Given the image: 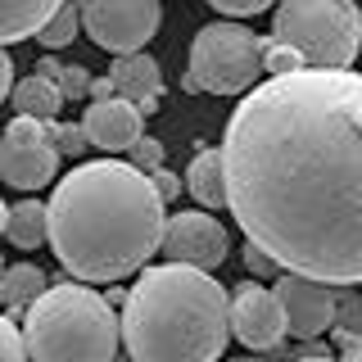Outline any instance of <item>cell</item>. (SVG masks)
<instances>
[{
  "instance_id": "6da1fadb",
  "label": "cell",
  "mask_w": 362,
  "mask_h": 362,
  "mask_svg": "<svg viewBox=\"0 0 362 362\" xmlns=\"http://www.w3.org/2000/svg\"><path fill=\"white\" fill-rule=\"evenodd\" d=\"M226 209L281 267L362 286V73L290 68L254 82L222 132Z\"/></svg>"
},
{
  "instance_id": "7a4b0ae2",
  "label": "cell",
  "mask_w": 362,
  "mask_h": 362,
  "mask_svg": "<svg viewBox=\"0 0 362 362\" xmlns=\"http://www.w3.org/2000/svg\"><path fill=\"white\" fill-rule=\"evenodd\" d=\"M168 204L158 199L145 168L122 158L77 163L45 204V240L68 276L113 281L141 272L163 249Z\"/></svg>"
},
{
  "instance_id": "3957f363",
  "label": "cell",
  "mask_w": 362,
  "mask_h": 362,
  "mask_svg": "<svg viewBox=\"0 0 362 362\" xmlns=\"http://www.w3.org/2000/svg\"><path fill=\"white\" fill-rule=\"evenodd\" d=\"M231 344V294L190 263L141 267L122 299V349L136 362H213Z\"/></svg>"
},
{
  "instance_id": "277c9868",
  "label": "cell",
  "mask_w": 362,
  "mask_h": 362,
  "mask_svg": "<svg viewBox=\"0 0 362 362\" xmlns=\"http://www.w3.org/2000/svg\"><path fill=\"white\" fill-rule=\"evenodd\" d=\"M23 344L37 362H109L122 349V317L90 281L45 286L28 303Z\"/></svg>"
},
{
  "instance_id": "5b68a950",
  "label": "cell",
  "mask_w": 362,
  "mask_h": 362,
  "mask_svg": "<svg viewBox=\"0 0 362 362\" xmlns=\"http://www.w3.org/2000/svg\"><path fill=\"white\" fill-rule=\"evenodd\" d=\"M272 37L313 68H349L362 50V9L358 0H281Z\"/></svg>"
},
{
  "instance_id": "8992f818",
  "label": "cell",
  "mask_w": 362,
  "mask_h": 362,
  "mask_svg": "<svg viewBox=\"0 0 362 362\" xmlns=\"http://www.w3.org/2000/svg\"><path fill=\"white\" fill-rule=\"evenodd\" d=\"M263 73V41L240 23H209L190 41V64L181 90H209V95H245Z\"/></svg>"
},
{
  "instance_id": "52a82bcc",
  "label": "cell",
  "mask_w": 362,
  "mask_h": 362,
  "mask_svg": "<svg viewBox=\"0 0 362 362\" xmlns=\"http://www.w3.org/2000/svg\"><path fill=\"white\" fill-rule=\"evenodd\" d=\"M59 173V145H54V118L18 113L0 132V181L14 190H41Z\"/></svg>"
},
{
  "instance_id": "ba28073f",
  "label": "cell",
  "mask_w": 362,
  "mask_h": 362,
  "mask_svg": "<svg viewBox=\"0 0 362 362\" xmlns=\"http://www.w3.org/2000/svg\"><path fill=\"white\" fill-rule=\"evenodd\" d=\"M158 23H163L158 0H82V32L109 54L145 50Z\"/></svg>"
},
{
  "instance_id": "9c48e42d",
  "label": "cell",
  "mask_w": 362,
  "mask_h": 362,
  "mask_svg": "<svg viewBox=\"0 0 362 362\" xmlns=\"http://www.w3.org/2000/svg\"><path fill=\"white\" fill-rule=\"evenodd\" d=\"M276 299H281V313H286V331L299 335V339H317L335 326V286L322 276H308V272H294V267H281L276 276Z\"/></svg>"
},
{
  "instance_id": "30bf717a",
  "label": "cell",
  "mask_w": 362,
  "mask_h": 362,
  "mask_svg": "<svg viewBox=\"0 0 362 362\" xmlns=\"http://www.w3.org/2000/svg\"><path fill=\"white\" fill-rule=\"evenodd\" d=\"M163 254L173 263L218 272L226 263V254H231V240H226V226L218 218H209L204 209H181L163 226Z\"/></svg>"
},
{
  "instance_id": "8fae6325",
  "label": "cell",
  "mask_w": 362,
  "mask_h": 362,
  "mask_svg": "<svg viewBox=\"0 0 362 362\" xmlns=\"http://www.w3.org/2000/svg\"><path fill=\"white\" fill-rule=\"evenodd\" d=\"M286 335V313H281L276 290L258 286V276L231 286V339L245 349H276Z\"/></svg>"
},
{
  "instance_id": "7c38bea8",
  "label": "cell",
  "mask_w": 362,
  "mask_h": 362,
  "mask_svg": "<svg viewBox=\"0 0 362 362\" xmlns=\"http://www.w3.org/2000/svg\"><path fill=\"white\" fill-rule=\"evenodd\" d=\"M82 127L90 136V150H105V154H122L132 150L136 141L145 136V109L127 95H109V100H90Z\"/></svg>"
},
{
  "instance_id": "4fadbf2b",
  "label": "cell",
  "mask_w": 362,
  "mask_h": 362,
  "mask_svg": "<svg viewBox=\"0 0 362 362\" xmlns=\"http://www.w3.org/2000/svg\"><path fill=\"white\" fill-rule=\"evenodd\" d=\"M113 86H118V95L136 100L145 113L158 109V95H163V68H158L154 54L145 50H127V54H113V68H109Z\"/></svg>"
},
{
  "instance_id": "5bb4252c",
  "label": "cell",
  "mask_w": 362,
  "mask_h": 362,
  "mask_svg": "<svg viewBox=\"0 0 362 362\" xmlns=\"http://www.w3.org/2000/svg\"><path fill=\"white\" fill-rule=\"evenodd\" d=\"M59 5L64 0H0V45L37 37Z\"/></svg>"
},
{
  "instance_id": "9a60e30c",
  "label": "cell",
  "mask_w": 362,
  "mask_h": 362,
  "mask_svg": "<svg viewBox=\"0 0 362 362\" xmlns=\"http://www.w3.org/2000/svg\"><path fill=\"white\" fill-rule=\"evenodd\" d=\"M186 190L199 209H222L226 204V181H222V150H195L186 168Z\"/></svg>"
},
{
  "instance_id": "2e32d148",
  "label": "cell",
  "mask_w": 362,
  "mask_h": 362,
  "mask_svg": "<svg viewBox=\"0 0 362 362\" xmlns=\"http://www.w3.org/2000/svg\"><path fill=\"white\" fill-rule=\"evenodd\" d=\"M14 109L18 113H32V118H54V113L64 109V90L54 77H41V73H32V77H23V82H14Z\"/></svg>"
},
{
  "instance_id": "e0dca14e",
  "label": "cell",
  "mask_w": 362,
  "mask_h": 362,
  "mask_svg": "<svg viewBox=\"0 0 362 362\" xmlns=\"http://www.w3.org/2000/svg\"><path fill=\"white\" fill-rule=\"evenodd\" d=\"M45 286H50V281H45V272L37 263H14V267H5V276H0V303L28 308Z\"/></svg>"
},
{
  "instance_id": "ac0fdd59",
  "label": "cell",
  "mask_w": 362,
  "mask_h": 362,
  "mask_svg": "<svg viewBox=\"0 0 362 362\" xmlns=\"http://www.w3.org/2000/svg\"><path fill=\"white\" fill-rule=\"evenodd\" d=\"M5 235L14 249H37L45 240V204L37 199H23L9 209V222H5Z\"/></svg>"
},
{
  "instance_id": "d6986e66",
  "label": "cell",
  "mask_w": 362,
  "mask_h": 362,
  "mask_svg": "<svg viewBox=\"0 0 362 362\" xmlns=\"http://www.w3.org/2000/svg\"><path fill=\"white\" fill-rule=\"evenodd\" d=\"M77 32H82V5H77V0H64V5L45 18V28L37 32V41L45 45V50H64Z\"/></svg>"
},
{
  "instance_id": "ffe728a7",
  "label": "cell",
  "mask_w": 362,
  "mask_h": 362,
  "mask_svg": "<svg viewBox=\"0 0 362 362\" xmlns=\"http://www.w3.org/2000/svg\"><path fill=\"white\" fill-rule=\"evenodd\" d=\"M335 339H358L362 335V294H344L335 308Z\"/></svg>"
},
{
  "instance_id": "44dd1931",
  "label": "cell",
  "mask_w": 362,
  "mask_h": 362,
  "mask_svg": "<svg viewBox=\"0 0 362 362\" xmlns=\"http://www.w3.org/2000/svg\"><path fill=\"white\" fill-rule=\"evenodd\" d=\"M290 68H303V54L294 50V45H286V41H263V73L272 77V73H290Z\"/></svg>"
},
{
  "instance_id": "7402d4cb",
  "label": "cell",
  "mask_w": 362,
  "mask_h": 362,
  "mask_svg": "<svg viewBox=\"0 0 362 362\" xmlns=\"http://www.w3.org/2000/svg\"><path fill=\"white\" fill-rule=\"evenodd\" d=\"M54 145H59V154H86L90 150V136L82 122H54Z\"/></svg>"
},
{
  "instance_id": "603a6c76",
  "label": "cell",
  "mask_w": 362,
  "mask_h": 362,
  "mask_svg": "<svg viewBox=\"0 0 362 362\" xmlns=\"http://www.w3.org/2000/svg\"><path fill=\"white\" fill-rule=\"evenodd\" d=\"M28 358V344H23V326H14L5 313H0V362H18Z\"/></svg>"
},
{
  "instance_id": "cb8c5ba5",
  "label": "cell",
  "mask_w": 362,
  "mask_h": 362,
  "mask_svg": "<svg viewBox=\"0 0 362 362\" xmlns=\"http://www.w3.org/2000/svg\"><path fill=\"white\" fill-rule=\"evenodd\" d=\"M245 272H249V276H258V281H263V276L276 281V276H281V263L267 254L263 245H254V240H249V245H245Z\"/></svg>"
},
{
  "instance_id": "d4e9b609",
  "label": "cell",
  "mask_w": 362,
  "mask_h": 362,
  "mask_svg": "<svg viewBox=\"0 0 362 362\" xmlns=\"http://www.w3.org/2000/svg\"><path fill=\"white\" fill-rule=\"evenodd\" d=\"M59 90H64V100H82V95H90V68L68 64L64 73H59Z\"/></svg>"
},
{
  "instance_id": "484cf974",
  "label": "cell",
  "mask_w": 362,
  "mask_h": 362,
  "mask_svg": "<svg viewBox=\"0 0 362 362\" xmlns=\"http://www.w3.org/2000/svg\"><path fill=\"white\" fill-rule=\"evenodd\" d=\"M132 163L145 168V173H154V168L163 163V141H154V136H141V141L132 145Z\"/></svg>"
},
{
  "instance_id": "4316f807",
  "label": "cell",
  "mask_w": 362,
  "mask_h": 362,
  "mask_svg": "<svg viewBox=\"0 0 362 362\" xmlns=\"http://www.w3.org/2000/svg\"><path fill=\"white\" fill-rule=\"evenodd\" d=\"M218 14H231V18H254L263 14V9H272V0H209Z\"/></svg>"
},
{
  "instance_id": "83f0119b",
  "label": "cell",
  "mask_w": 362,
  "mask_h": 362,
  "mask_svg": "<svg viewBox=\"0 0 362 362\" xmlns=\"http://www.w3.org/2000/svg\"><path fill=\"white\" fill-rule=\"evenodd\" d=\"M150 181H154V190H158V199H163V204H173V199L181 195V186H186V181H181L177 173H168L163 163H158L154 173H150Z\"/></svg>"
},
{
  "instance_id": "f1b7e54d",
  "label": "cell",
  "mask_w": 362,
  "mask_h": 362,
  "mask_svg": "<svg viewBox=\"0 0 362 362\" xmlns=\"http://www.w3.org/2000/svg\"><path fill=\"white\" fill-rule=\"evenodd\" d=\"M14 90V59H9V50L0 45V100Z\"/></svg>"
},
{
  "instance_id": "f546056e",
  "label": "cell",
  "mask_w": 362,
  "mask_h": 362,
  "mask_svg": "<svg viewBox=\"0 0 362 362\" xmlns=\"http://www.w3.org/2000/svg\"><path fill=\"white\" fill-rule=\"evenodd\" d=\"M109 95H118L113 77H90V100H109Z\"/></svg>"
},
{
  "instance_id": "4dcf8cb0",
  "label": "cell",
  "mask_w": 362,
  "mask_h": 362,
  "mask_svg": "<svg viewBox=\"0 0 362 362\" xmlns=\"http://www.w3.org/2000/svg\"><path fill=\"white\" fill-rule=\"evenodd\" d=\"M37 73H41V77H54V82H59L64 64H59V59H41V64H37Z\"/></svg>"
},
{
  "instance_id": "1f68e13d",
  "label": "cell",
  "mask_w": 362,
  "mask_h": 362,
  "mask_svg": "<svg viewBox=\"0 0 362 362\" xmlns=\"http://www.w3.org/2000/svg\"><path fill=\"white\" fill-rule=\"evenodd\" d=\"M339 349H344V358L362 362V335H358V339H339Z\"/></svg>"
},
{
  "instance_id": "d6a6232c",
  "label": "cell",
  "mask_w": 362,
  "mask_h": 362,
  "mask_svg": "<svg viewBox=\"0 0 362 362\" xmlns=\"http://www.w3.org/2000/svg\"><path fill=\"white\" fill-rule=\"evenodd\" d=\"M5 222H9V204L0 199V231H5Z\"/></svg>"
},
{
  "instance_id": "836d02e7",
  "label": "cell",
  "mask_w": 362,
  "mask_h": 362,
  "mask_svg": "<svg viewBox=\"0 0 362 362\" xmlns=\"http://www.w3.org/2000/svg\"><path fill=\"white\" fill-rule=\"evenodd\" d=\"M0 276H5V254H0Z\"/></svg>"
}]
</instances>
